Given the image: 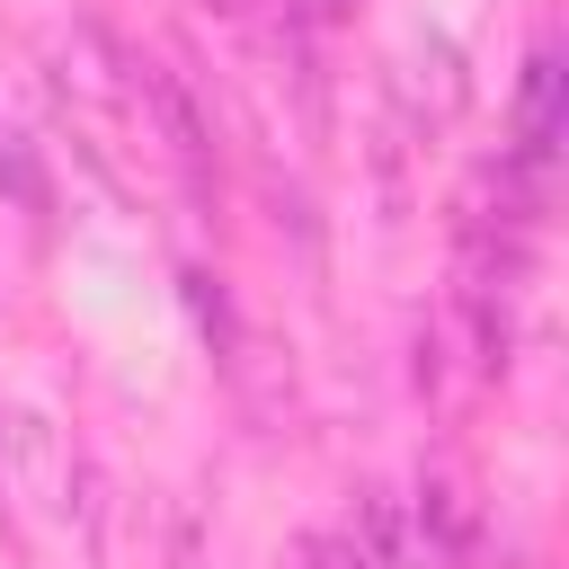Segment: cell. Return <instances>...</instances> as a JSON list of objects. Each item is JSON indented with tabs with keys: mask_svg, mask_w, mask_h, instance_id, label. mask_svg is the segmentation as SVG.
<instances>
[{
	"mask_svg": "<svg viewBox=\"0 0 569 569\" xmlns=\"http://www.w3.org/2000/svg\"><path fill=\"white\" fill-rule=\"evenodd\" d=\"M0 498L36 507L44 525H71V453L27 409H0Z\"/></svg>",
	"mask_w": 569,
	"mask_h": 569,
	"instance_id": "obj_1",
	"label": "cell"
},
{
	"mask_svg": "<svg viewBox=\"0 0 569 569\" xmlns=\"http://www.w3.org/2000/svg\"><path fill=\"white\" fill-rule=\"evenodd\" d=\"M551 151H560V53L542 44L525 62V89H516V160L551 169Z\"/></svg>",
	"mask_w": 569,
	"mask_h": 569,
	"instance_id": "obj_2",
	"label": "cell"
},
{
	"mask_svg": "<svg viewBox=\"0 0 569 569\" xmlns=\"http://www.w3.org/2000/svg\"><path fill=\"white\" fill-rule=\"evenodd\" d=\"M293 569H373V560H365L347 533H320V542H302V551H293Z\"/></svg>",
	"mask_w": 569,
	"mask_h": 569,
	"instance_id": "obj_3",
	"label": "cell"
},
{
	"mask_svg": "<svg viewBox=\"0 0 569 569\" xmlns=\"http://www.w3.org/2000/svg\"><path fill=\"white\" fill-rule=\"evenodd\" d=\"M311 9H320V18H338V9H347V0H311Z\"/></svg>",
	"mask_w": 569,
	"mask_h": 569,
	"instance_id": "obj_4",
	"label": "cell"
}]
</instances>
